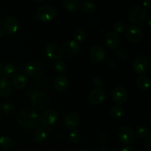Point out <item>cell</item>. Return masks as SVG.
I'll list each match as a JSON object with an SVG mask.
<instances>
[{
    "label": "cell",
    "instance_id": "cell-10",
    "mask_svg": "<svg viewBox=\"0 0 151 151\" xmlns=\"http://www.w3.org/2000/svg\"><path fill=\"white\" fill-rule=\"evenodd\" d=\"M90 58L94 63H100L106 58V50L103 47L95 45L90 50Z\"/></svg>",
    "mask_w": 151,
    "mask_h": 151
},
{
    "label": "cell",
    "instance_id": "cell-6",
    "mask_svg": "<svg viewBox=\"0 0 151 151\" xmlns=\"http://www.w3.org/2000/svg\"><path fill=\"white\" fill-rule=\"evenodd\" d=\"M25 72L28 76L36 78L44 73V66L41 63L35 60L28 62L25 66Z\"/></svg>",
    "mask_w": 151,
    "mask_h": 151
},
{
    "label": "cell",
    "instance_id": "cell-19",
    "mask_svg": "<svg viewBox=\"0 0 151 151\" xmlns=\"http://www.w3.org/2000/svg\"><path fill=\"white\" fill-rule=\"evenodd\" d=\"M69 86V80L63 75H60L55 78L53 86L58 91H63L67 88Z\"/></svg>",
    "mask_w": 151,
    "mask_h": 151
},
{
    "label": "cell",
    "instance_id": "cell-24",
    "mask_svg": "<svg viewBox=\"0 0 151 151\" xmlns=\"http://www.w3.org/2000/svg\"><path fill=\"white\" fill-rule=\"evenodd\" d=\"M16 66L12 63H7L4 66L3 69V73L7 78H11V77L14 76L16 74Z\"/></svg>",
    "mask_w": 151,
    "mask_h": 151
},
{
    "label": "cell",
    "instance_id": "cell-21",
    "mask_svg": "<svg viewBox=\"0 0 151 151\" xmlns=\"http://www.w3.org/2000/svg\"><path fill=\"white\" fill-rule=\"evenodd\" d=\"M82 2L81 0H65L63 1V6L69 11H75L81 7Z\"/></svg>",
    "mask_w": 151,
    "mask_h": 151
},
{
    "label": "cell",
    "instance_id": "cell-26",
    "mask_svg": "<svg viewBox=\"0 0 151 151\" xmlns=\"http://www.w3.org/2000/svg\"><path fill=\"white\" fill-rule=\"evenodd\" d=\"M82 9L83 12L87 14H91L94 13L96 10V6L92 1H85L82 5Z\"/></svg>",
    "mask_w": 151,
    "mask_h": 151
},
{
    "label": "cell",
    "instance_id": "cell-37",
    "mask_svg": "<svg viewBox=\"0 0 151 151\" xmlns=\"http://www.w3.org/2000/svg\"><path fill=\"white\" fill-rule=\"evenodd\" d=\"M120 151H133V147L130 145L125 146V147H122Z\"/></svg>",
    "mask_w": 151,
    "mask_h": 151
},
{
    "label": "cell",
    "instance_id": "cell-42",
    "mask_svg": "<svg viewBox=\"0 0 151 151\" xmlns=\"http://www.w3.org/2000/svg\"><path fill=\"white\" fill-rule=\"evenodd\" d=\"M78 151H88V150H79Z\"/></svg>",
    "mask_w": 151,
    "mask_h": 151
},
{
    "label": "cell",
    "instance_id": "cell-28",
    "mask_svg": "<svg viewBox=\"0 0 151 151\" xmlns=\"http://www.w3.org/2000/svg\"><path fill=\"white\" fill-rule=\"evenodd\" d=\"M86 38V32L85 31L81 29H78L74 32V38L75 41L78 42H82Z\"/></svg>",
    "mask_w": 151,
    "mask_h": 151
},
{
    "label": "cell",
    "instance_id": "cell-2",
    "mask_svg": "<svg viewBox=\"0 0 151 151\" xmlns=\"http://www.w3.org/2000/svg\"><path fill=\"white\" fill-rule=\"evenodd\" d=\"M30 100L34 107L38 110H44L47 109L50 104V97L42 91H36L32 92L30 96Z\"/></svg>",
    "mask_w": 151,
    "mask_h": 151
},
{
    "label": "cell",
    "instance_id": "cell-41",
    "mask_svg": "<svg viewBox=\"0 0 151 151\" xmlns=\"http://www.w3.org/2000/svg\"><path fill=\"white\" fill-rule=\"evenodd\" d=\"M1 63H0V73H1Z\"/></svg>",
    "mask_w": 151,
    "mask_h": 151
},
{
    "label": "cell",
    "instance_id": "cell-32",
    "mask_svg": "<svg viewBox=\"0 0 151 151\" xmlns=\"http://www.w3.org/2000/svg\"><path fill=\"white\" fill-rule=\"evenodd\" d=\"M113 28L116 32H122L126 28L125 24L123 22L121 21H117V22H114L113 25Z\"/></svg>",
    "mask_w": 151,
    "mask_h": 151
},
{
    "label": "cell",
    "instance_id": "cell-22",
    "mask_svg": "<svg viewBox=\"0 0 151 151\" xmlns=\"http://www.w3.org/2000/svg\"><path fill=\"white\" fill-rule=\"evenodd\" d=\"M47 138V132L44 128H38L32 134V139L37 143H41Z\"/></svg>",
    "mask_w": 151,
    "mask_h": 151
},
{
    "label": "cell",
    "instance_id": "cell-17",
    "mask_svg": "<svg viewBox=\"0 0 151 151\" xmlns=\"http://www.w3.org/2000/svg\"><path fill=\"white\" fill-rule=\"evenodd\" d=\"M79 121L80 118L78 114L75 112H70L65 118V125L69 129L74 130L78 127Z\"/></svg>",
    "mask_w": 151,
    "mask_h": 151
},
{
    "label": "cell",
    "instance_id": "cell-27",
    "mask_svg": "<svg viewBox=\"0 0 151 151\" xmlns=\"http://www.w3.org/2000/svg\"><path fill=\"white\" fill-rule=\"evenodd\" d=\"M13 139L10 137L3 136L0 137V145L4 149H10L13 146Z\"/></svg>",
    "mask_w": 151,
    "mask_h": 151
},
{
    "label": "cell",
    "instance_id": "cell-18",
    "mask_svg": "<svg viewBox=\"0 0 151 151\" xmlns=\"http://www.w3.org/2000/svg\"><path fill=\"white\" fill-rule=\"evenodd\" d=\"M12 86L10 81L4 77H0V96L7 97L11 94Z\"/></svg>",
    "mask_w": 151,
    "mask_h": 151
},
{
    "label": "cell",
    "instance_id": "cell-30",
    "mask_svg": "<svg viewBox=\"0 0 151 151\" xmlns=\"http://www.w3.org/2000/svg\"><path fill=\"white\" fill-rule=\"evenodd\" d=\"M55 69L60 74L64 73L66 71V65L65 62L63 60H57V62L55 63Z\"/></svg>",
    "mask_w": 151,
    "mask_h": 151
},
{
    "label": "cell",
    "instance_id": "cell-23",
    "mask_svg": "<svg viewBox=\"0 0 151 151\" xmlns=\"http://www.w3.org/2000/svg\"><path fill=\"white\" fill-rule=\"evenodd\" d=\"M137 86L139 89L142 91H147L150 87V80L145 75L139 76L137 81Z\"/></svg>",
    "mask_w": 151,
    "mask_h": 151
},
{
    "label": "cell",
    "instance_id": "cell-11",
    "mask_svg": "<svg viewBox=\"0 0 151 151\" xmlns=\"http://www.w3.org/2000/svg\"><path fill=\"white\" fill-rule=\"evenodd\" d=\"M45 53L50 59L57 60L60 59L63 55V50L59 46L55 44H50L46 47Z\"/></svg>",
    "mask_w": 151,
    "mask_h": 151
},
{
    "label": "cell",
    "instance_id": "cell-29",
    "mask_svg": "<svg viewBox=\"0 0 151 151\" xmlns=\"http://www.w3.org/2000/svg\"><path fill=\"white\" fill-rule=\"evenodd\" d=\"M81 135L79 131H78L77 130H72L70 132V134H69V140L72 143L77 144V143H78L81 141Z\"/></svg>",
    "mask_w": 151,
    "mask_h": 151
},
{
    "label": "cell",
    "instance_id": "cell-9",
    "mask_svg": "<svg viewBox=\"0 0 151 151\" xmlns=\"http://www.w3.org/2000/svg\"><path fill=\"white\" fill-rule=\"evenodd\" d=\"M128 93L126 88L123 86L116 87L112 91V100L116 105H122L127 101Z\"/></svg>",
    "mask_w": 151,
    "mask_h": 151
},
{
    "label": "cell",
    "instance_id": "cell-14",
    "mask_svg": "<svg viewBox=\"0 0 151 151\" xmlns=\"http://www.w3.org/2000/svg\"><path fill=\"white\" fill-rule=\"evenodd\" d=\"M19 29V22L13 16H9L4 22V30L7 34L15 33Z\"/></svg>",
    "mask_w": 151,
    "mask_h": 151
},
{
    "label": "cell",
    "instance_id": "cell-20",
    "mask_svg": "<svg viewBox=\"0 0 151 151\" xmlns=\"http://www.w3.org/2000/svg\"><path fill=\"white\" fill-rule=\"evenodd\" d=\"M27 78L24 75H18L13 80V85L17 89H22L27 86Z\"/></svg>",
    "mask_w": 151,
    "mask_h": 151
},
{
    "label": "cell",
    "instance_id": "cell-39",
    "mask_svg": "<svg viewBox=\"0 0 151 151\" xmlns=\"http://www.w3.org/2000/svg\"><path fill=\"white\" fill-rule=\"evenodd\" d=\"M150 136L149 135L148 139H147V146H148V148L150 149Z\"/></svg>",
    "mask_w": 151,
    "mask_h": 151
},
{
    "label": "cell",
    "instance_id": "cell-1",
    "mask_svg": "<svg viewBox=\"0 0 151 151\" xmlns=\"http://www.w3.org/2000/svg\"><path fill=\"white\" fill-rule=\"evenodd\" d=\"M17 121L19 125L27 128H33L39 122V116L32 109H25L17 116Z\"/></svg>",
    "mask_w": 151,
    "mask_h": 151
},
{
    "label": "cell",
    "instance_id": "cell-25",
    "mask_svg": "<svg viewBox=\"0 0 151 151\" xmlns=\"http://www.w3.org/2000/svg\"><path fill=\"white\" fill-rule=\"evenodd\" d=\"M123 110L120 106H112L110 110V114L111 117L114 119H118L122 116Z\"/></svg>",
    "mask_w": 151,
    "mask_h": 151
},
{
    "label": "cell",
    "instance_id": "cell-3",
    "mask_svg": "<svg viewBox=\"0 0 151 151\" xmlns=\"http://www.w3.org/2000/svg\"><path fill=\"white\" fill-rule=\"evenodd\" d=\"M57 10L54 7L49 4L41 6L36 11V17L41 22H50L55 18Z\"/></svg>",
    "mask_w": 151,
    "mask_h": 151
},
{
    "label": "cell",
    "instance_id": "cell-8",
    "mask_svg": "<svg viewBox=\"0 0 151 151\" xmlns=\"http://www.w3.org/2000/svg\"><path fill=\"white\" fill-rule=\"evenodd\" d=\"M125 35L130 42L137 44L142 39L143 33L139 27L136 25H131L125 29Z\"/></svg>",
    "mask_w": 151,
    "mask_h": 151
},
{
    "label": "cell",
    "instance_id": "cell-12",
    "mask_svg": "<svg viewBox=\"0 0 151 151\" xmlns=\"http://www.w3.org/2000/svg\"><path fill=\"white\" fill-rule=\"evenodd\" d=\"M119 137L120 141L124 144H131L134 139V131L128 126L123 127L119 130Z\"/></svg>",
    "mask_w": 151,
    "mask_h": 151
},
{
    "label": "cell",
    "instance_id": "cell-7",
    "mask_svg": "<svg viewBox=\"0 0 151 151\" xmlns=\"http://www.w3.org/2000/svg\"><path fill=\"white\" fill-rule=\"evenodd\" d=\"M133 69L137 74H144L148 70L150 66V60L145 55H140L137 57L133 62Z\"/></svg>",
    "mask_w": 151,
    "mask_h": 151
},
{
    "label": "cell",
    "instance_id": "cell-40",
    "mask_svg": "<svg viewBox=\"0 0 151 151\" xmlns=\"http://www.w3.org/2000/svg\"><path fill=\"white\" fill-rule=\"evenodd\" d=\"M150 18L151 17L148 18V24H149V26H150Z\"/></svg>",
    "mask_w": 151,
    "mask_h": 151
},
{
    "label": "cell",
    "instance_id": "cell-15",
    "mask_svg": "<svg viewBox=\"0 0 151 151\" xmlns=\"http://www.w3.org/2000/svg\"><path fill=\"white\" fill-rule=\"evenodd\" d=\"M106 44L111 50H116L120 44V37L116 32H110L105 38Z\"/></svg>",
    "mask_w": 151,
    "mask_h": 151
},
{
    "label": "cell",
    "instance_id": "cell-5",
    "mask_svg": "<svg viewBox=\"0 0 151 151\" xmlns=\"http://www.w3.org/2000/svg\"><path fill=\"white\" fill-rule=\"evenodd\" d=\"M58 118V112L54 109H49V110L45 111L41 114L40 117V122L44 127L50 128L56 123Z\"/></svg>",
    "mask_w": 151,
    "mask_h": 151
},
{
    "label": "cell",
    "instance_id": "cell-34",
    "mask_svg": "<svg viewBox=\"0 0 151 151\" xmlns=\"http://www.w3.org/2000/svg\"><path fill=\"white\" fill-rule=\"evenodd\" d=\"M116 56L119 60H125L128 58V54L125 51L122 50H119L116 52Z\"/></svg>",
    "mask_w": 151,
    "mask_h": 151
},
{
    "label": "cell",
    "instance_id": "cell-43",
    "mask_svg": "<svg viewBox=\"0 0 151 151\" xmlns=\"http://www.w3.org/2000/svg\"><path fill=\"white\" fill-rule=\"evenodd\" d=\"M0 122H1V115H0Z\"/></svg>",
    "mask_w": 151,
    "mask_h": 151
},
{
    "label": "cell",
    "instance_id": "cell-36",
    "mask_svg": "<svg viewBox=\"0 0 151 151\" xmlns=\"http://www.w3.org/2000/svg\"><path fill=\"white\" fill-rule=\"evenodd\" d=\"M143 6H144V7L143 8H145V9H150V7H151V2L150 0H147V1H145L144 2H143Z\"/></svg>",
    "mask_w": 151,
    "mask_h": 151
},
{
    "label": "cell",
    "instance_id": "cell-31",
    "mask_svg": "<svg viewBox=\"0 0 151 151\" xmlns=\"http://www.w3.org/2000/svg\"><path fill=\"white\" fill-rule=\"evenodd\" d=\"M1 111L4 114H10L14 111V106H13V105L12 103L7 102V103H4L1 106Z\"/></svg>",
    "mask_w": 151,
    "mask_h": 151
},
{
    "label": "cell",
    "instance_id": "cell-38",
    "mask_svg": "<svg viewBox=\"0 0 151 151\" xmlns=\"http://www.w3.org/2000/svg\"><path fill=\"white\" fill-rule=\"evenodd\" d=\"M3 35H4V30H3L2 27L0 26V38L3 36Z\"/></svg>",
    "mask_w": 151,
    "mask_h": 151
},
{
    "label": "cell",
    "instance_id": "cell-35",
    "mask_svg": "<svg viewBox=\"0 0 151 151\" xmlns=\"http://www.w3.org/2000/svg\"><path fill=\"white\" fill-rule=\"evenodd\" d=\"M93 83H94V85L97 86L103 85V81L100 79V78H94V80H93Z\"/></svg>",
    "mask_w": 151,
    "mask_h": 151
},
{
    "label": "cell",
    "instance_id": "cell-13",
    "mask_svg": "<svg viewBox=\"0 0 151 151\" xmlns=\"http://www.w3.org/2000/svg\"><path fill=\"white\" fill-rule=\"evenodd\" d=\"M106 99V93L101 88H96L89 94V101L93 105H98L103 103Z\"/></svg>",
    "mask_w": 151,
    "mask_h": 151
},
{
    "label": "cell",
    "instance_id": "cell-33",
    "mask_svg": "<svg viewBox=\"0 0 151 151\" xmlns=\"http://www.w3.org/2000/svg\"><path fill=\"white\" fill-rule=\"evenodd\" d=\"M137 135L140 138H146L149 135V130L146 127H139L137 129Z\"/></svg>",
    "mask_w": 151,
    "mask_h": 151
},
{
    "label": "cell",
    "instance_id": "cell-16",
    "mask_svg": "<svg viewBox=\"0 0 151 151\" xmlns=\"http://www.w3.org/2000/svg\"><path fill=\"white\" fill-rule=\"evenodd\" d=\"M63 51L66 55L74 56L81 51V47L76 41L73 40L67 41L63 46Z\"/></svg>",
    "mask_w": 151,
    "mask_h": 151
},
{
    "label": "cell",
    "instance_id": "cell-4",
    "mask_svg": "<svg viewBox=\"0 0 151 151\" xmlns=\"http://www.w3.org/2000/svg\"><path fill=\"white\" fill-rule=\"evenodd\" d=\"M147 12L142 7L137 6L130 10L128 13V19L131 22L135 24L141 23L147 19Z\"/></svg>",
    "mask_w": 151,
    "mask_h": 151
}]
</instances>
